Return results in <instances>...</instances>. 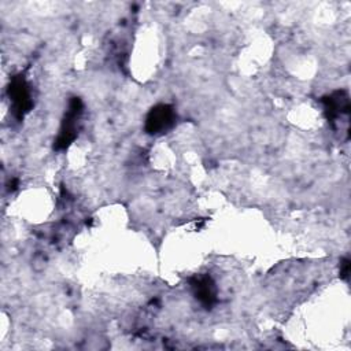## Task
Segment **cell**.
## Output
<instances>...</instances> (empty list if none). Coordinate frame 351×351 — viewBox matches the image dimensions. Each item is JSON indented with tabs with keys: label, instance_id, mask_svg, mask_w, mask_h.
<instances>
[{
	"label": "cell",
	"instance_id": "obj_4",
	"mask_svg": "<svg viewBox=\"0 0 351 351\" xmlns=\"http://www.w3.org/2000/svg\"><path fill=\"white\" fill-rule=\"evenodd\" d=\"M196 298L204 304L211 306L215 302V287L210 277H197L192 282Z\"/></svg>",
	"mask_w": 351,
	"mask_h": 351
},
{
	"label": "cell",
	"instance_id": "obj_2",
	"mask_svg": "<svg viewBox=\"0 0 351 351\" xmlns=\"http://www.w3.org/2000/svg\"><path fill=\"white\" fill-rule=\"evenodd\" d=\"M174 118H176V114L173 107L167 104H159L149 111L145 122V129L151 134L162 133L173 125Z\"/></svg>",
	"mask_w": 351,
	"mask_h": 351
},
{
	"label": "cell",
	"instance_id": "obj_1",
	"mask_svg": "<svg viewBox=\"0 0 351 351\" xmlns=\"http://www.w3.org/2000/svg\"><path fill=\"white\" fill-rule=\"evenodd\" d=\"M82 111V104L80 101V99L74 97L71 99L70 104H69V110L66 112V118L63 121V126L60 129L59 137L56 140V148H66L73 138L75 137V126H77V119L80 118V114Z\"/></svg>",
	"mask_w": 351,
	"mask_h": 351
},
{
	"label": "cell",
	"instance_id": "obj_3",
	"mask_svg": "<svg viewBox=\"0 0 351 351\" xmlns=\"http://www.w3.org/2000/svg\"><path fill=\"white\" fill-rule=\"evenodd\" d=\"M10 97L12 100L15 111L18 112L19 117H22L26 111H29V108L32 106L30 92H29L25 78H22L21 75L12 78V84L10 88Z\"/></svg>",
	"mask_w": 351,
	"mask_h": 351
},
{
	"label": "cell",
	"instance_id": "obj_5",
	"mask_svg": "<svg viewBox=\"0 0 351 351\" xmlns=\"http://www.w3.org/2000/svg\"><path fill=\"white\" fill-rule=\"evenodd\" d=\"M341 277H347L348 276V269H350V263H348V261L347 259H344L341 263Z\"/></svg>",
	"mask_w": 351,
	"mask_h": 351
}]
</instances>
